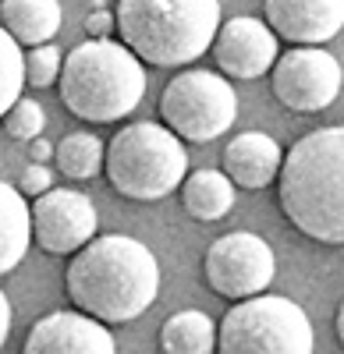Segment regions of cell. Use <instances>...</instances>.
<instances>
[{"mask_svg":"<svg viewBox=\"0 0 344 354\" xmlns=\"http://www.w3.org/2000/svg\"><path fill=\"white\" fill-rule=\"evenodd\" d=\"M160 294L156 255L128 234H103L71 255L68 298L100 322H132Z\"/></svg>","mask_w":344,"mask_h":354,"instance_id":"obj_1","label":"cell"},{"mask_svg":"<svg viewBox=\"0 0 344 354\" xmlns=\"http://www.w3.org/2000/svg\"><path fill=\"white\" fill-rule=\"evenodd\" d=\"M280 209L320 245H344V124L298 138L277 174Z\"/></svg>","mask_w":344,"mask_h":354,"instance_id":"obj_2","label":"cell"},{"mask_svg":"<svg viewBox=\"0 0 344 354\" xmlns=\"http://www.w3.org/2000/svg\"><path fill=\"white\" fill-rule=\"evenodd\" d=\"M121 43L153 68L199 61L220 32V0H121Z\"/></svg>","mask_w":344,"mask_h":354,"instance_id":"obj_3","label":"cell"},{"mask_svg":"<svg viewBox=\"0 0 344 354\" xmlns=\"http://www.w3.org/2000/svg\"><path fill=\"white\" fill-rule=\"evenodd\" d=\"M146 96V68L114 39L78 43L61 68V103L89 124H114Z\"/></svg>","mask_w":344,"mask_h":354,"instance_id":"obj_4","label":"cell"},{"mask_svg":"<svg viewBox=\"0 0 344 354\" xmlns=\"http://www.w3.org/2000/svg\"><path fill=\"white\" fill-rule=\"evenodd\" d=\"M103 170L118 195L135 202H156L185 185L188 153L167 124L135 121L110 138Z\"/></svg>","mask_w":344,"mask_h":354,"instance_id":"obj_5","label":"cell"},{"mask_svg":"<svg viewBox=\"0 0 344 354\" xmlns=\"http://www.w3.org/2000/svg\"><path fill=\"white\" fill-rule=\"evenodd\" d=\"M316 333L302 305L284 294H255L227 308L217 326V354H312Z\"/></svg>","mask_w":344,"mask_h":354,"instance_id":"obj_6","label":"cell"},{"mask_svg":"<svg viewBox=\"0 0 344 354\" xmlns=\"http://www.w3.org/2000/svg\"><path fill=\"white\" fill-rule=\"evenodd\" d=\"M160 117L178 138L213 142L231 131L238 117V93L224 75L206 68H188L163 85Z\"/></svg>","mask_w":344,"mask_h":354,"instance_id":"obj_7","label":"cell"},{"mask_svg":"<svg viewBox=\"0 0 344 354\" xmlns=\"http://www.w3.org/2000/svg\"><path fill=\"white\" fill-rule=\"evenodd\" d=\"M273 273H277L273 248L252 230L224 234V238H217L206 248V259H203V277H206L210 290H217L227 301L263 294L270 287Z\"/></svg>","mask_w":344,"mask_h":354,"instance_id":"obj_8","label":"cell"},{"mask_svg":"<svg viewBox=\"0 0 344 354\" xmlns=\"http://www.w3.org/2000/svg\"><path fill=\"white\" fill-rule=\"evenodd\" d=\"M273 96L298 113H320L327 110L344 85L341 61L330 50L320 46H295L277 57L273 64Z\"/></svg>","mask_w":344,"mask_h":354,"instance_id":"obj_9","label":"cell"},{"mask_svg":"<svg viewBox=\"0 0 344 354\" xmlns=\"http://www.w3.org/2000/svg\"><path fill=\"white\" fill-rule=\"evenodd\" d=\"M96 205L85 192L50 188L33 202V238L46 255H75L96 238Z\"/></svg>","mask_w":344,"mask_h":354,"instance_id":"obj_10","label":"cell"},{"mask_svg":"<svg viewBox=\"0 0 344 354\" xmlns=\"http://www.w3.org/2000/svg\"><path fill=\"white\" fill-rule=\"evenodd\" d=\"M280 36L270 28V21H260L252 15H238L231 21H220V32L213 39V61L227 78H260L273 71L280 57Z\"/></svg>","mask_w":344,"mask_h":354,"instance_id":"obj_11","label":"cell"},{"mask_svg":"<svg viewBox=\"0 0 344 354\" xmlns=\"http://www.w3.org/2000/svg\"><path fill=\"white\" fill-rule=\"evenodd\" d=\"M21 354H118L107 322L85 312H50L28 330Z\"/></svg>","mask_w":344,"mask_h":354,"instance_id":"obj_12","label":"cell"},{"mask_svg":"<svg viewBox=\"0 0 344 354\" xmlns=\"http://www.w3.org/2000/svg\"><path fill=\"white\" fill-rule=\"evenodd\" d=\"M266 21L295 46H320L344 28V0H266Z\"/></svg>","mask_w":344,"mask_h":354,"instance_id":"obj_13","label":"cell"},{"mask_svg":"<svg viewBox=\"0 0 344 354\" xmlns=\"http://www.w3.org/2000/svg\"><path fill=\"white\" fill-rule=\"evenodd\" d=\"M280 163H284V149L266 131H242L224 149V174L248 192H260L270 181H277Z\"/></svg>","mask_w":344,"mask_h":354,"instance_id":"obj_14","label":"cell"},{"mask_svg":"<svg viewBox=\"0 0 344 354\" xmlns=\"http://www.w3.org/2000/svg\"><path fill=\"white\" fill-rule=\"evenodd\" d=\"M0 25L21 46H43L61 28V0H0Z\"/></svg>","mask_w":344,"mask_h":354,"instance_id":"obj_15","label":"cell"},{"mask_svg":"<svg viewBox=\"0 0 344 354\" xmlns=\"http://www.w3.org/2000/svg\"><path fill=\"white\" fill-rule=\"evenodd\" d=\"M33 245V209L18 188L0 181V277L11 273Z\"/></svg>","mask_w":344,"mask_h":354,"instance_id":"obj_16","label":"cell"},{"mask_svg":"<svg viewBox=\"0 0 344 354\" xmlns=\"http://www.w3.org/2000/svg\"><path fill=\"white\" fill-rule=\"evenodd\" d=\"M181 202L192 220H224L235 209V181L224 170H195L181 185Z\"/></svg>","mask_w":344,"mask_h":354,"instance_id":"obj_17","label":"cell"},{"mask_svg":"<svg viewBox=\"0 0 344 354\" xmlns=\"http://www.w3.org/2000/svg\"><path fill=\"white\" fill-rule=\"evenodd\" d=\"M163 354H213L217 351V322L206 312H174L160 326Z\"/></svg>","mask_w":344,"mask_h":354,"instance_id":"obj_18","label":"cell"},{"mask_svg":"<svg viewBox=\"0 0 344 354\" xmlns=\"http://www.w3.org/2000/svg\"><path fill=\"white\" fill-rule=\"evenodd\" d=\"M53 160L57 167H61L64 177H71V181H89V177H96L103 170V160H107V149L103 142L89 131H71L61 138V145L53 149Z\"/></svg>","mask_w":344,"mask_h":354,"instance_id":"obj_19","label":"cell"},{"mask_svg":"<svg viewBox=\"0 0 344 354\" xmlns=\"http://www.w3.org/2000/svg\"><path fill=\"white\" fill-rule=\"evenodd\" d=\"M21 88H25V53L21 43L0 25V121L4 113L21 100Z\"/></svg>","mask_w":344,"mask_h":354,"instance_id":"obj_20","label":"cell"},{"mask_svg":"<svg viewBox=\"0 0 344 354\" xmlns=\"http://www.w3.org/2000/svg\"><path fill=\"white\" fill-rule=\"evenodd\" d=\"M43 128H46V113H43V106H39L36 100H28V96H21V100L4 113V131H8L15 142H33V138L43 135Z\"/></svg>","mask_w":344,"mask_h":354,"instance_id":"obj_21","label":"cell"},{"mask_svg":"<svg viewBox=\"0 0 344 354\" xmlns=\"http://www.w3.org/2000/svg\"><path fill=\"white\" fill-rule=\"evenodd\" d=\"M61 50L43 43V46H33L25 53V82H33L36 88H50L57 78H61Z\"/></svg>","mask_w":344,"mask_h":354,"instance_id":"obj_22","label":"cell"},{"mask_svg":"<svg viewBox=\"0 0 344 354\" xmlns=\"http://www.w3.org/2000/svg\"><path fill=\"white\" fill-rule=\"evenodd\" d=\"M53 188V174H50V167L46 163H28L25 170H21V177H18V192L21 195H33V198H39L43 192H50Z\"/></svg>","mask_w":344,"mask_h":354,"instance_id":"obj_23","label":"cell"},{"mask_svg":"<svg viewBox=\"0 0 344 354\" xmlns=\"http://www.w3.org/2000/svg\"><path fill=\"white\" fill-rule=\"evenodd\" d=\"M114 28H118V15H110L107 8H93L89 18H85V32H89V39H110Z\"/></svg>","mask_w":344,"mask_h":354,"instance_id":"obj_24","label":"cell"},{"mask_svg":"<svg viewBox=\"0 0 344 354\" xmlns=\"http://www.w3.org/2000/svg\"><path fill=\"white\" fill-rule=\"evenodd\" d=\"M11 337V301H8V294L0 290V347L8 344Z\"/></svg>","mask_w":344,"mask_h":354,"instance_id":"obj_25","label":"cell"},{"mask_svg":"<svg viewBox=\"0 0 344 354\" xmlns=\"http://www.w3.org/2000/svg\"><path fill=\"white\" fill-rule=\"evenodd\" d=\"M28 145H33V160H36V163H46V160L53 156V149H57V145H50L43 135H39V138H33Z\"/></svg>","mask_w":344,"mask_h":354,"instance_id":"obj_26","label":"cell"},{"mask_svg":"<svg viewBox=\"0 0 344 354\" xmlns=\"http://www.w3.org/2000/svg\"><path fill=\"white\" fill-rule=\"evenodd\" d=\"M334 330H337V340H341V347H344V301H341V308H337V319H334Z\"/></svg>","mask_w":344,"mask_h":354,"instance_id":"obj_27","label":"cell"}]
</instances>
